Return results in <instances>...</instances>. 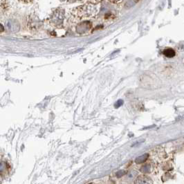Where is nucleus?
<instances>
[{
  "label": "nucleus",
  "mask_w": 184,
  "mask_h": 184,
  "mask_svg": "<svg viewBox=\"0 0 184 184\" xmlns=\"http://www.w3.org/2000/svg\"><path fill=\"white\" fill-rule=\"evenodd\" d=\"M163 53L164 55L169 58H173L176 54L175 50L172 49H171V48H167V49H164Z\"/></svg>",
  "instance_id": "2"
},
{
  "label": "nucleus",
  "mask_w": 184,
  "mask_h": 184,
  "mask_svg": "<svg viewBox=\"0 0 184 184\" xmlns=\"http://www.w3.org/2000/svg\"><path fill=\"white\" fill-rule=\"evenodd\" d=\"M138 175V172H137V171H132L130 172V173L128 174V175H127V180H133L136 177V176Z\"/></svg>",
  "instance_id": "3"
},
{
  "label": "nucleus",
  "mask_w": 184,
  "mask_h": 184,
  "mask_svg": "<svg viewBox=\"0 0 184 184\" xmlns=\"http://www.w3.org/2000/svg\"><path fill=\"white\" fill-rule=\"evenodd\" d=\"M148 158V154H144V155H142V156H140V157L137 158L136 160V162L138 163H143V162L146 161Z\"/></svg>",
  "instance_id": "4"
},
{
  "label": "nucleus",
  "mask_w": 184,
  "mask_h": 184,
  "mask_svg": "<svg viewBox=\"0 0 184 184\" xmlns=\"http://www.w3.org/2000/svg\"><path fill=\"white\" fill-rule=\"evenodd\" d=\"M135 184H153V181L148 176L142 175L136 178Z\"/></svg>",
  "instance_id": "1"
}]
</instances>
